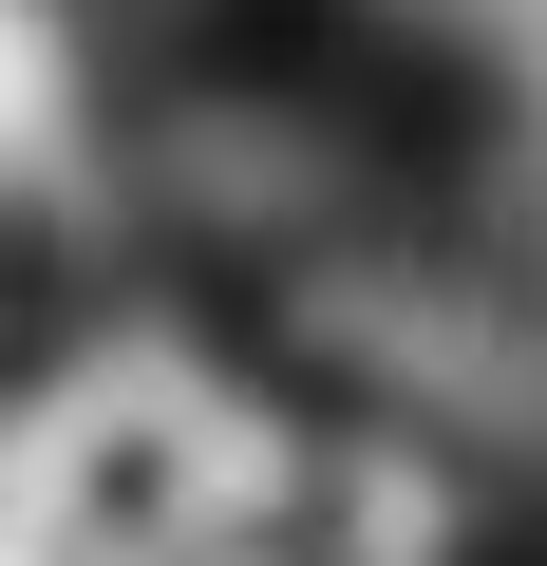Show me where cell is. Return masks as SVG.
<instances>
[{
	"instance_id": "1",
	"label": "cell",
	"mask_w": 547,
	"mask_h": 566,
	"mask_svg": "<svg viewBox=\"0 0 547 566\" xmlns=\"http://www.w3.org/2000/svg\"><path fill=\"white\" fill-rule=\"evenodd\" d=\"M95 151V95H76V20L57 0H0V189H57Z\"/></svg>"
}]
</instances>
